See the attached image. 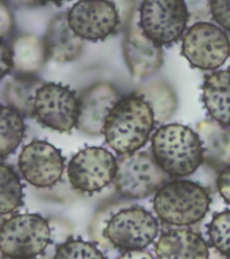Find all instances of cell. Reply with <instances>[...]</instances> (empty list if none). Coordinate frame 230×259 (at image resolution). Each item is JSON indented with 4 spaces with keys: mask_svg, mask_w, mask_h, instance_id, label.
Segmentation results:
<instances>
[{
    "mask_svg": "<svg viewBox=\"0 0 230 259\" xmlns=\"http://www.w3.org/2000/svg\"><path fill=\"white\" fill-rule=\"evenodd\" d=\"M155 123L150 105L133 94L113 106L105 121L104 134L116 153H133L147 143Z\"/></svg>",
    "mask_w": 230,
    "mask_h": 259,
    "instance_id": "6da1fadb",
    "label": "cell"
},
{
    "mask_svg": "<svg viewBox=\"0 0 230 259\" xmlns=\"http://www.w3.org/2000/svg\"><path fill=\"white\" fill-rule=\"evenodd\" d=\"M151 150L158 166L173 177L190 176L203 162L198 134L178 123L160 127L152 137Z\"/></svg>",
    "mask_w": 230,
    "mask_h": 259,
    "instance_id": "7a4b0ae2",
    "label": "cell"
},
{
    "mask_svg": "<svg viewBox=\"0 0 230 259\" xmlns=\"http://www.w3.org/2000/svg\"><path fill=\"white\" fill-rule=\"evenodd\" d=\"M210 202L205 188L196 183L178 180L166 183L157 191L154 210L163 223L187 226L205 217Z\"/></svg>",
    "mask_w": 230,
    "mask_h": 259,
    "instance_id": "3957f363",
    "label": "cell"
},
{
    "mask_svg": "<svg viewBox=\"0 0 230 259\" xmlns=\"http://www.w3.org/2000/svg\"><path fill=\"white\" fill-rule=\"evenodd\" d=\"M51 240V228L35 213L12 216L1 226L2 255L13 258H31L44 252Z\"/></svg>",
    "mask_w": 230,
    "mask_h": 259,
    "instance_id": "277c9868",
    "label": "cell"
},
{
    "mask_svg": "<svg viewBox=\"0 0 230 259\" xmlns=\"http://www.w3.org/2000/svg\"><path fill=\"white\" fill-rule=\"evenodd\" d=\"M139 15L143 33L161 46L178 41L190 17L186 0H143Z\"/></svg>",
    "mask_w": 230,
    "mask_h": 259,
    "instance_id": "5b68a950",
    "label": "cell"
},
{
    "mask_svg": "<svg viewBox=\"0 0 230 259\" xmlns=\"http://www.w3.org/2000/svg\"><path fill=\"white\" fill-rule=\"evenodd\" d=\"M181 54L193 68L216 70L230 57L229 38L220 26L197 22L183 34Z\"/></svg>",
    "mask_w": 230,
    "mask_h": 259,
    "instance_id": "8992f818",
    "label": "cell"
},
{
    "mask_svg": "<svg viewBox=\"0 0 230 259\" xmlns=\"http://www.w3.org/2000/svg\"><path fill=\"white\" fill-rule=\"evenodd\" d=\"M166 173L147 152L125 154L118 160L116 190L126 198L149 197L166 182Z\"/></svg>",
    "mask_w": 230,
    "mask_h": 259,
    "instance_id": "52a82bcc",
    "label": "cell"
},
{
    "mask_svg": "<svg viewBox=\"0 0 230 259\" xmlns=\"http://www.w3.org/2000/svg\"><path fill=\"white\" fill-rule=\"evenodd\" d=\"M158 221L142 207L119 210L106 223L103 239L123 250L144 249L158 236Z\"/></svg>",
    "mask_w": 230,
    "mask_h": 259,
    "instance_id": "ba28073f",
    "label": "cell"
},
{
    "mask_svg": "<svg viewBox=\"0 0 230 259\" xmlns=\"http://www.w3.org/2000/svg\"><path fill=\"white\" fill-rule=\"evenodd\" d=\"M69 26L83 40L98 41L119 28L121 15L113 0H79L68 12Z\"/></svg>",
    "mask_w": 230,
    "mask_h": 259,
    "instance_id": "9c48e42d",
    "label": "cell"
},
{
    "mask_svg": "<svg viewBox=\"0 0 230 259\" xmlns=\"http://www.w3.org/2000/svg\"><path fill=\"white\" fill-rule=\"evenodd\" d=\"M117 166V160L110 151L100 147H89L77 152L70 160L68 178L77 190L95 193L113 181Z\"/></svg>",
    "mask_w": 230,
    "mask_h": 259,
    "instance_id": "30bf717a",
    "label": "cell"
},
{
    "mask_svg": "<svg viewBox=\"0 0 230 259\" xmlns=\"http://www.w3.org/2000/svg\"><path fill=\"white\" fill-rule=\"evenodd\" d=\"M34 109L42 124L60 133H68L77 126L79 102L68 87L45 83L37 92Z\"/></svg>",
    "mask_w": 230,
    "mask_h": 259,
    "instance_id": "8fae6325",
    "label": "cell"
},
{
    "mask_svg": "<svg viewBox=\"0 0 230 259\" xmlns=\"http://www.w3.org/2000/svg\"><path fill=\"white\" fill-rule=\"evenodd\" d=\"M24 179L38 188L50 187L61 179L64 159L61 151L43 141H33L22 150L18 160Z\"/></svg>",
    "mask_w": 230,
    "mask_h": 259,
    "instance_id": "7c38bea8",
    "label": "cell"
},
{
    "mask_svg": "<svg viewBox=\"0 0 230 259\" xmlns=\"http://www.w3.org/2000/svg\"><path fill=\"white\" fill-rule=\"evenodd\" d=\"M119 100L117 90L109 83H97L85 89L78 98L77 129L90 136L104 134L106 119Z\"/></svg>",
    "mask_w": 230,
    "mask_h": 259,
    "instance_id": "4fadbf2b",
    "label": "cell"
},
{
    "mask_svg": "<svg viewBox=\"0 0 230 259\" xmlns=\"http://www.w3.org/2000/svg\"><path fill=\"white\" fill-rule=\"evenodd\" d=\"M134 20L135 16L122 42V53L130 74L135 78H143L161 68L164 51L163 46L146 36Z\"/></svg>",
    "mask_w": 230,
    "mask_h": 259,
    "instance_id": "5bb4252c",
    "label": "cell"
},
{
    "mask_svg": "<svg viewBox=\"0 0 230 259\" xmlns=\"http://www.w3.org/2000/svg\"><path fill=\"white\" fill-rule=\"evenodd\" d=\"M47 55L59 63L74 61L80 56L84 40L69 26L68 13H61L49 23L44 38Z\"/></svg>",
    "mask_w": 230,
    "mask_h": 259,
    "instance_id": "9a60e30c",
    "label": "cell"
},
{
    "mask_svg": "<svg viewBox=\"0 0 230 259\" xmlns=\"http://www.w3.org/2000/svg\"><path fill=\"white\" fill-rule=\"evenodd\" d=\"M155 249L162 259L208 258L210 255L206 241L189 230H173L162 235Z\"/></svg>",
    "mask_w": 230,
    "mask_h": 259,
    "instance_id": "2e32d148",
    "label": "cell"
},
{
    "mask_svg": "<svg viewBox=\"0 0 230 259\" xmlns=\"http://www.w3.org/2000/svg\"><path fill=\"white\" fill-rule=\"evenodd\" d=\"M202 89V102L211 117L230 128V68L206 75Z\"/></svg>",
    "mask_w": 230,
    "mask_h": 259,
    "instance_id": "e0dca14e",
    "label": "cell"
},
{
    "mask_svg": "<svg viewBox=\"0 0 230 259\" xmlns=\"http://www.w3.org/2000/svg\"><path fill=\"white\" fill-rule=\"evenodd\" d=\"M202 143L203 161L220 168L230 164V129L218 121L206 120L197 125Z\"/></svg>",
    "mask_w": 230,
    "mask_h": 259,
    "instance_id": "ac0fdd59",
    "label": "cell"
},
{
    "mask_svg": "<svg viewBox=\"0 0 230 259\" xmlns=\"http://www.w3.org/2000/svg\"><path fill=\"white\" fill-rule=\"evenodd\" d=\"M44 84L43 81L35 77H13L7 82L5 89L8 106L20 114L32 117L35 115L34 104L37 92Z\"/></svg>",
    "mask_w": 230,
    "mask_h": 259,
    "instance_id": "d6986e66",
    "label": "cell"
},
{
    "mask_svg": "<svg viewBox=\"0 0 230 259\" xmlns=\"http://www.w3.org/2000/svg\"><path fill=\"white\" fill-rule=\"evenodd\" d=\"M14 67L23 73L36 72L48 57L44 42L34 35L18 37L12 47Z\"/></svg>",
    "mask_w": 230,
    "mask_h": 259,
    "instance_id": "ffe728a7",
    "label": "cell"
},
{
    "mask_svg": "<svg viewBox=\"0 0 230 259\" xmlns=\"http://www.w3.org/2000/svg\"><path fill=\"white\" fill-rule=\"evenodd\" d=\"M136 95L150 105L156 123H163L172 117L177 108V98L173 89L165 82H158L137 90Z\"/></svg>",
    "mask_w": 230,
    "mask_h": 259,
    "instance_id": "44dd1931",
    "label": "cell"
},
{
    "mask_svg": "<svg viewBox=\"0 0 230 259\" xmlns=\"http://www.w3.org/2000/svg\"><path fill=\"white\" fill-rule=\"evenodd\" d=\"M22 114L9 106H3L0 122V156H8L17 149L23 140L24 122Z\"/></svg>",
    "mask_w": 230,
    "mask_h": 259,
    "instance_id": "7402d4cb",
    "label": "cell"
},
{
    "mask_svg": "<svg viewBox=\"0 0 230 259\" xmlns=\"http://www.w3.org/2000/svg\"><path fill=\"white\" fill-rule=\"evenodd\" d=\"M0 172V212L1 215L8 214L21 206L24 194L23 186L18 176L10 166L2 164Z\"/></svg>",
    "mask_w": 230,
    "mask_h": 259,
    "instance_id": "603a6c76",
    "label": "cell"
},
{
    "mask_svg": "<svg viewBox=\"0 0 230 259\" xmlns=\"http://www.w3.org/2000/svg\"><path fill=\"white\" fill-rule=\"evenodd\" d=\"M210 243L222 255L230 257V210L215 214L208 226Z\"/></svg>",
    "mask_w": 230,
    "mask_h": 259,
    "instance_id": "cb8c5ba5",
    "label": "cell"
},
{
    "mask_svg": "<svg viewBox=\"0 0 230 259\" xmlns=\"http://www.w3.org/2000/svg\"><path fill=\"white\" fill-rule=\"evenodd\" d=\"M55 258H104L105 256L91 243L71 239L57 248Z\"/></svg>",
    "mask_w": 230,
    "mask_h": 259,
    "instance_id": "d4e9b609",
    "label": "cell"
},
{
    "mask_svg": "<svg viewBox=\"0 0 230 259\" xmlns=\"http://www.w3.org/2000/svg\"><path fill=\"white\" fill-rule=\"evenodd\" d=\"M209 9L212 19L230 33V0H209Z\"/></svg>",
    "mask_w": 230,
    "mask_h": 259,
    "instance_id": "484cf974",
    "label": "cell"
},
{
    "mask_svg": "<svg viewBox=\"0 0 230 259\" xmlns=\"http://www.w3.org/2000/svg\"><path fill=\"white\" fill-rule=\"evenodd\" d=\"M217 186L222 198L230 204V164L221 170L217 180Z\"/></svg>",
    "mask_w": 230,
    "mask_h": 259,
    "instance_id": "4316f807",
    "label": "cell"
},
{
    "mask_svg": "<svg viewBox=\"0 0 230 259\" xmlns=\"http://www.w3.org/2000/svg\"><path fill=\"white\" fill-rule=\"evenodd\" d=\"M14 67V59H13L12 49L9 48L8 45L2 41L1 44V72L2 77L10 72V69Z\"/></svg>",
    "mask_w": 230,
    "mask_h": 259,
    "instance_id": "83f0119b",
    "label": "cell"
},
{
    "mask_svg": "<svg viewBox=\"0 0 230 259\" xmlns=\"http://www.w3.org/2000/svg\"><path fill=\"white\" fill-rule=\"evenodd\" d=\"M1 29H0V33H1V37L5 38V37L8 35L10 32L12 31L13 28V17L11 13L9 11L6 5L2 2L1 3Z\"/></svg>",
    "mask_w": 230,
    "mask_h": 259,
    "instance_id": "f1b7e54d",
    "label": "cell"
},
{
    "mask_svg": "<svg viewBox=\"0 0 230 259\" xmlns=\"http://www.w3.org/2000/svg\"><path fill=\"white\" fill-rule=\"evenodd\" d=\"M120 258H153V256L149 252H146V251H143L142 249H136V250L126 251L123 255L120 256Z\"/></svg>",
    "mask_w": 230,
    "mask_h": 259,
    "instance_id": "f546056e",
    "label": "cell"
},
{
    "mask_svg": "<svg viewBox=\"0 0 230 259\" xmlns=\"http://www.w3.org/2000/svg\"><path fill=\"white\" fill-rule=\"evenodd\" d=\"M38 1H40V2H42V3H54V4H61V3H63V2H66V1H70V0H38Z\"/></svg>",
    "mask_w": 230,
    "mask_h": 259,
    "instance_id": "4dcf8cb0",
    "label": "cell"
}]
</instances>
